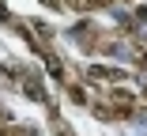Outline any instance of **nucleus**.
I'll return each mask as SVG.
<instances>
[{
    "mask_svg": "<svg viewBox=\"0 0 147 136\" xmlns=\"http://www.w3.org/2000/svg\"><path fill=\"white\" fill-rule=\"evenodd\" d=\"M109 98H113V106H117V114H128V110H132V98H136V95H132V91H113Z\"/></svg>",
    "mask_w": 147,
    "mask_h": 136,
    "instance_id": "f257e3e1",
    "label": "nucleus"
},
{
    "mask_svg": "<svg viewBox=\"0 0 147 136\" xmlns=\"http://www.w3.org/2000/svg\"><path fill=\"white\" fill-rule=\"evenodd\" d=\"M140 64L147 68V45H140Z\"/></svg>",
    "mask_w": 147,
    "mask_h": 136,
    "instance_id": "f03ea898",
    "label": "nucleus"
}]
</instances>
